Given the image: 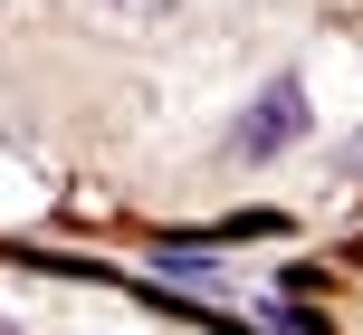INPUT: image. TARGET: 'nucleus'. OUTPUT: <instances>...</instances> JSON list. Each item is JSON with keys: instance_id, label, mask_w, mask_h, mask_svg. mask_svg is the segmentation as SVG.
I'll return each instance as SVG.
<instances>
[{"instance_id": "1", "label": "nucleus", "mask_w": 363, "mask_h": 335, "mask_svg": "<svg viewBox=\"0 0 363 335\" xmlns=\"http://www.w3.org/2000/svg\"><path fill=\"white\" fill-rule=\"evenodd\" d=\"M296 125H306V87H296V77H268V96H258L249 125H239V153H249V163H268L277 144H296Z\"/></svg>"}]
</instances>
